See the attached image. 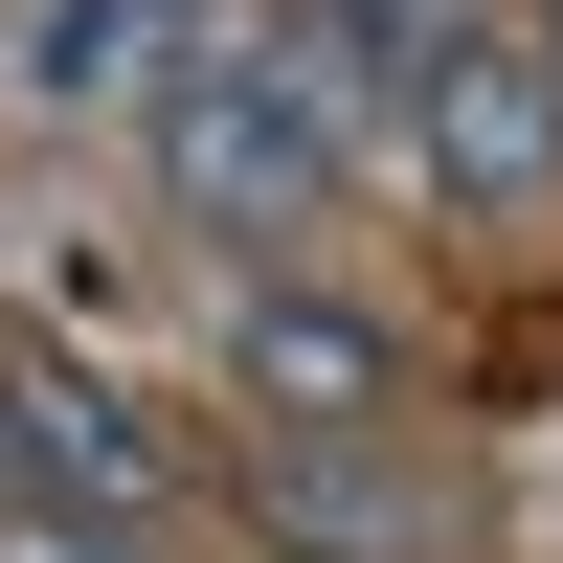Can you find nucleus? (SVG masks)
Listing matches in <instances>:
<instances>
[{"label": "nucleus", "instance_id": "nucleus-1", "mask_svg": "<svg viewBox=\"0 0 563 563\" xmlns=\"http://www.w3.org/2000/svg\"><path fill=\"white\" fill-rule=\"evenodd\" d=\"M158 180L203 225H316L339 203V90L294 68V23H180V68H158Z\"/></svg>", "mask_w": 563, "mask_h": 563}, {"label": "nucleus", "instance_id": "nucleus-2", "mask_svg": "<svg viewBox=\"0 0 563 563\" xmlns=\"http://www.w3.org/2000/svg\"><path fill=\"white\" fill-rule=\"evenodd\" d=\"M0 474H23V519H113V541H158V519H180L158 406L90 384L68 339H0Z\"/></svg>", "mask_w": 563, "mask_h": 563}, {"label": "nucleus", "instance_id": "nucleus-3", "mask_svg": "<svg viewBox=\"0 0 563 563\" xmlns=\"http://www.w3.org/2000/svg\"><path fill=\"white\" fill-rule=\"evenodd\" d=\"M406 158H429V203H474V225H519V203H563V90H541V45L519 23H474L429 90H406Z\"/></svg>", "mask_w": 563, "mask_h": 563}, {"label": "nucleus", "instance_id": "nucleus-4", "mask_svg": "<svg viewBox=\"0 0 563 563\" xmlns=\"http://www.w3.org/2000/svg\"><path fill=\"white\" fill-rule=\"evenodd\" d=\"M225 384H249L271 429H384V316H339V294H249V316H225Z\"/></svg>", "mask_w": 563, "mask_h": 563}, {"label": "nucleus", "instance_id": "nucleus-5", "mask_svg": "<svg viewBox=\"0 0 563 563\" xmlns=\"http://www.w3.org/2000/svg\"><path fill=\"white\" fill-rule=\"evenodd\" d=\"M271 519H294V563H406V541H429L361 429H294V451H271Z\"/></svg>", "mask_w": 563, "mask_h": 563}, {"label": "nucleus", "instance_id": "nucleus-6", "mask_svg": "<svg viewBox=\"0 0 563 563\" xmlns=\"http://www.w3.org/2000/svg\"><path fill=\"white\" fill-rule=\"evenodd\" d=\"M23 68H45V90H135V68H180V0H45Z\"/></svg>", "mask_w": 563, "mask_h": 563}, {"label": "nucleus", "instance_id": "nucleus-7", "mask_svg": "<svg viewBox=\"0 0 563 563\" xmlns=\"http://www.w3.org/2000/svg\"><path fill=\"white\" fill-rule=\"evenodd\" d=\"M0 563H158V541H113V519H0Z\"/></svg>", "mask_w": 563, "mask_h": 563}, {"label": "nucleus", "instance_id": "nucleus-8", "mask_svg": "<svg viewBox=\"0 0 563 563\" xmlns=\"http://www.w3.org/2000/svg\"><path fill=\"white\" fill-rule=\"evenodd\" d=\"M541 45H563V0H541ZM541 90H563V68H541Z\"/></svg>", "mask_w": 563, "mask_h": 563}]
</instances>
